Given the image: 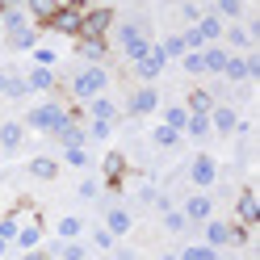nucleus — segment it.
<instances>
[{"instance_id": "nucleus-1", "label": "nucleus", "mask_w": 260, "mask_h": 260, "mask_svg": "<svg viewBox=\"0 0 260 260\" xmlns=\"http://www.w3.org/2000/svg\"><path fill=\"white\" fill-rule=\"evenodd\" d=\"M105 88H109L105 68H80L72 76V96H80V101H96V96H105Z\"/></svg>"}, {"instance_id": "nucleus-2", "label": "nucleus", "mask_w": 260, "mask_h": 260, "mask_svg": "<svg viewBox=\"0 0 260 260\" xmlns=\"http://www.w3.org/2000/svg\"><path fill=\"white\" fill-rule=\"evenodd\" d=\"M25 122L34 126V130H63V126L72 122V113L63 109L59 101H46V105H38V109H29V113H25Z\"/></svg>"}, {"instance_id": "nucleus-3", "label": "nucleus", "mask_w": 260, "mask_h": 260, "mask_svg": "<svg viewBox=\"0 0 260 260\" xmlns=\"http://www.w3.org/2000/svg\"><path fill=\"white\" fill-rule=\"evenodd\" d=\"M206 226V248H231V243H243V226H235V222H218V218H210V222H202Z\"/></svg>"}, {"instance_id": "nucleus-4", "label": "nucleus", "mask_w": 260, "mask_h": 260, "mask_svg": "<svg viewBox=\"0 0 260 260\" xmlns=\"http://www.w3.org/2000/svg\"><path fill=\"white\" fill-rule=\"evenodd\" d=\"M189 181H193V189H214V185H218V164H214V155H193Z\"/></svg>"}, {"instance_id": "nucleus-5", "label": "nucleus", "mask_w": 260, "mask_h": 260, "mask_svg": "<svg viewBox=\"0 0 260 260\" xmlns=\"http://www.w3.org/2000/svg\"><path fill=\"white\" fill-rule=\"evenodd\" d=\"M181 214H185V222H210L214 218V198H210V193H193Z\"/></svg>"}, {"instance_id": "nucleus-6", "label": "nucleus", "mask_w": 260, "mask_h": 260, "mask_svg": "<svg viewBox=\"0 0 260 260\" xmlns=\"http://www.w3.org/2000/svg\"><path fill=\"white\" fill-rule=\"evenodd\" d=\"M155 105H159V92H155V88H135V96L126 101V113L147 118V113H155Z\"/></svg>"}, {"instance_id": "nucleus-7", "label": "nucleus", "mask_w": 260, "mask_h": 260, "mask_svg": "<svg viewBox=\"0 0 260 260\" xmlns=\"http://www.w3.org/2000/svg\"><path fill=\"white\" fill-rule=\"evenodd\" d=\"M210 130H218V135H235V130H239V113L231 105H214V109H210Z\"/></svg>"}, {"instance_id": "nucleus-8", "label": "nucleus", "mask_w": 260, "mask_h": 260, "mask_svg": "<svg viewBox=\"0 0 260 260\" xmlns=\"http://www.w3.org/2000/svg\"><path fill=\"white\" fill-rule=\"evenodd\" d=\"M143 38H151L147 21H122L118 25V46H122V51H126V46H135V42H143Z\"/></svg>"}, {"instance_id": "nucleus-9", "label": "nucleus", "mask_w": 260, "mask_h": 260, "mask_svg": "<svg viewBox=\"0 0 260 260\" xmlns=\"http://www.w3.org/2000/svg\"><path fill=\"white\" fill-rule=\"evenodd\" d=\"M235 210H239V226H243V231L260 222V210H256V193H252V189L239 193V206H235Z\"/></svg>"}, {"instance_id": "nucleus-10", "label": "nucleus", "mask_w": 260, "mask_h": 260, "mask_svg": "<svg viewBox=\"0 0 260 260\" xmlns=\"http://www.w3.org/2000/svg\"><path fill=\"white\" fill-rule=\"evenodd\" d=\"M222 76L231 80V84H248V55H226V68H222Z\"/></svg>"}, {"instance_id": "nucleus-11", "label": "nucleus", "mask_w": 260, "mask_h": 260, "mask_svg": "<svg viewBox=\"0 0 260 260\" xmlns=\"http://www.w3.org/2000/svg\"><path fill=\"white\" fill-rule=\"evenodd\" d=\"M130 226H135V218H130V210H122V206H113L109 214H105V231L109 235H126Z\"/></svg>"}, {"instance_id": "nucleus-12", "label": "nucleus", "mask_w": 260, "mask_h": 260, "mask_svg": "<svg viewBox=\"0 0 260 260\" xmlns=\"http://www.w3.org/2000/svg\"><path fill=\"white\" fill-rule=\"evenodd\" d=\"M21 147V122H0V151L13 155Z\"/></svg>"}, {"instance_id": "nucleus-13", "label": "nucleus", "mask_w": 260, "mask_h": 260, "mask_svg": "<svg viewBox=\"0 0 260 260\" xmlns=\"http://www.w3.org/2000/svg\"><path fill=\"white\" fill-rule=\"evenodd\" d=\"M55 172H59L55 155H34L29 159V176H38V181H55Z\"/></svg>"}, {"instance_id": "nucleus-14", "label": "nucleus", "mask_w": 260, "mask_h": 260, "mask_svg": "<svg viewBox=\"0 0 260 260\" xmlns=\"http://www.w3.org/2000/svg\"><path fill=\"white\" fill-rule=\"evenodd\" d=\"M135 72H139L143 80H155L159 72H164V55H159V46H151V55H147V59H139V63H135Z\"/></svg>"}, {"instance_id": "nucleus-15", "label": "nucleus", "mask_w": 260, "mask_h": 260, "mask_svg": "<svg viewBox=\"0 0 260 260\" xmlns=\"http://www.w3.org/2000/svg\"><path fill=\"white\" fill-rule=\"evenodd\" d=\"M25 88H29V92H51V88H55V72H51V68H34V72L25 76Z\"/></svg>"}, {"instance_id": "nucleus-16", "label": "nucleus", "mask_w": 260, "mask_h": 260, "mask_svg": "<svg viewBox=\"0 0 260 260\" xmlns=\"http://www.w3.org/2000/svg\"><path fill=\"white\" fill-rule=\"evenodd\" d=\"M193 29H198V34H202V42H218L226 25H222V21L214 17V13H202V21H198V25H193Z\"/></svg>"}, {"instance_id": "nucleus-17", "label": "nucleus", "mask_w": 260, "mask_h": 260, "mask_svg": "<svg viewBox=\"0 0 260 260\" xmlns=\"http://www.w3.org/2000/svg\"><path fill=\"white\" fill-rule=\"evenodd\" d=\"M88 118L92 122H113L118 118V105H113L109 96H96V101H88Z\"/></svg>"}, {"instance_id": "nucleus-18", "label": "nucleus", "mask_w": 260, "mask_h": 260, "mask_svg": "<svg viewBox=\"0 0 260 260\" xmlns=\"http://www.w3.org/2000/svg\"><path fill=\"white\" fill-rule=\"evenodd\" d=\"M55 135H59V143H63V151H68V147H84V126H76V118L68 122V126H63V130H55Z\"/></svg>"}, {"instance_id": "nucleus-19", "label": "nucleus", "mask_w": 260, "mask_h": 260, "mask_svg": "<svg viewBox=\"0 0 260 260\" xmlns=\"http://www.w3.org/2000/svg\"><path fill=\"white\" fill-rule=\"evenodd\" d=\"M9 42H13V51H34V46H38V29L34 25H21V29L9 34Z\"/></svg>"}, {"instance_id": "nucleus-20", "label": "nucleus", "mask_w": 260, "mask_h": 260, "mask_svg": "<svg viewBox=\"0 0 260 260\" xmlns=\"http://www.w3.org/2000/svg\"><path fill=\"white\" fill-rule=\"evenodd\" d=\"M202 68L214 72V76H222V68H226V51H222V46H206V51H202Z\"/></svg>"}, {"instance_id": "nucleus-21", "label": "nucleus", "mask_w": 260, "mask_h": 260, "mask_svg": "<svg viewBox=\"0 0 260 260\" xmlns=\"http://www.w3.org/2000/svg\"><path fill=\"white\" fill-rule=\"evenodd\" d=\"M80 231H84V218H76V214H68V218H59V239H63V243H72V239H80Z\"/></svg>"}, {"instance_id": "nucleus-22", "label": "nucleus", "mask_w": 260, "mask_h": 260, "mask_svg": "<svg viewBox=\"0 0 260 260\" xmlns=\"http://www.w3.org/2000/svg\"><path fill=\"white\" fill-rule=\"evenodd\" d=\"M80 55L92 59V68H96V59H105V38H80Z\"/></svg>"}, {"instance_id": "nucleus-23", "label": "nucleus", "mask_w": 260, "mask_h": 260, "mask_svg": "<svg viewBox=\"0 0 260 260\" xmlns=\"http://www.w3.org/2000/svg\"><path fill=\"white\" fill-rule=\"evenodd\" d=\"M185 135H189V139H206V135H210V118H206V113H189Z\"/></svg>"}, {"instance_id": "nucleus-24", "label": "nucleus", "mask_w": 260, "mask_h": 260, "mask_svg": "<svg viewBox=\"0 0 260 260\" xmlns=\"http://www.w3.org/2000/svg\"><path fill=\"white\" fill-rule=\"evenodd\" d=\"M185 122H189V109H185V105H172V109L164 113V126L176 130V135H185Z\"/></svg>"}, {"instance_id": "nucleus-25", "label": "nucleus", "mask_w": 260, "mask_h": 260, "mask_svg": "<svg viewBox=\"0 0 260 260\" xmlns=\"http://www.w3.org/2000/svg\"><path fill=\"white\" fill-rule=\"evenodd\" d=\"M151 143H155V147H181V135H176V130H168L164 122H159V126L151 130Z\"/></svg>"}, {"instance_id": "nucleus-26", "label": "nucleus", "mask_w": 260, "mask_h": 260, "mask_svg": "<svg viewBox=\"0 0 260 260\" xmlns=\"http://www.w3.org/2000/svg\"><path fill=\"white\" fill-rule=\"evenodd\" d=\"M176 260H218V252L206 248V243H189L185 252H176Z\"/></svg>"}, {"instance_id": "nucleus-27", "label": "nucleus", "mask_w": 260, "mask_h": 260, "mask_svg": "<svg viewBox=\"0 0 260 260\" xmlns=\"http://www.w3.org/2000/svg\"><path fill=\"white\" fill-rule=\"evenodd\" d=\"M222 34H226V42H231V46H239V51L248 55V46H252V34H248V29H243V25H226Z\"/></svg>"}, {"instance_id": "nucleus-28", "label": "nucleus", "mask_w": 260, "mask_h": 260, "mask_svg": "<svg viewBox=\"0 0 260 260\" xmlns=\"http://www.w3.org/2000/svg\"><path fill=\"white\" fill-rule=\"evenodd\" d=\"M55 256H59V260H84V256H88V248H84L80 239H72V243H59Z\"/></svg>"}, {"instance_id": "nucleus-29", "label": "nucleus", "mask_w": 260, "mask_h": 260, "mask_svg": "<svg viewBox=\"0 0 260 260\" xmlns=\"http://www.w3.org/2000/svg\"><path fill=\"white\" fill-rule=\"evenodd\" d=\"M38 239H42V226H38V222H29V226H21V231H17V243H21L25 252H34Z\"/></svg>"}, {"instance_id": "nucleus-30", "label": "nucleus", "mask_w": 260, "mask_h": 260, "mask_svg": "<svg viewBox=\"0 0 260 260\" xmlns=\"http://www.w3.org/2000/svg\"><path fill=\"white\" fill-rule=\"evenodd\" d=\"M159 55H164V63H168V59H185L189 51H185V42H181V34H172V38H168L164 46H159Z\"/></svg>"}, {"instance_id": "nucleus-31", "label": "nucleus", "mask_w": 260, "mask_h": 260, "mask_svg": "<svg viewBox=\"0 0 260 260\" xmlns=\"http://www.w3.org/2000/svg\"><path fill=\"white\" fill-rule=\"evenodd\" d=\"M185 109H189V113H206V118H210V109H214V101H210V92H193Z\"/></svg>"}, {"instance_id": "nucleus-32", "label": "nucleus", "mask_w": 260, "mask_h": 260, "mask_svg": "<svg viewBox=\"0 0 260 260\" xmlns=\"http://www.w3.org/2000/svg\"><path fill=\"white\" fill-rule=\"evenodd\" d=\"M17 231H21V218H17V214L0 218V239H5V243H13V239H17Z\"/></svg>"}, {"instance_id": "nucleus-33", "label": "nucleus", "mask_w": 260, "mask_h": 260, "mask_svg": "<svg viewBox=\"0 0 260 260\" xmlns=\"http://www.w3.org/2000/svg\"><path fill=\"white\" fill-rule=\"evenodd\" d=\"M185 214H181V210H164V231H185Z\"/></svg>"}, {"instance_id": "nucleus-34", "label": "nucleus", "mask_w": 260, "mask_h": 260, "mask_svg": "<svg viewBox=\"0 0 260 260\" xmlns=\"http://www.w3.org/2000/svg\"><path fill=\"white\" fill-rule=\"evenodd\" d=\"M63 159H68L72 168H88V151H84V147H68V151H63Z\"/></svg>"}, {"instance_id": "nucleus-35", "label": "nucleus", "mask_w": 260, "mask_h": 260, "mask_svg": "<svg viewBox=\"0 0 260 260\" xmlns=\"http://www.w3.org/2000/svg\"><path fill=\"white\" fill-rule=\"evenodd\" d=\"M122 168H126V159H122L118 151H113V155L105 159V176H109V181H118V176H122Z\"/></svg>"}, {"instance_id": "nucleus-36", "label": "nucleus", "mask_w": 260, "mask_h": 260, "mask_svg": "<svg viewBox=\"0 0 260 260\" xmlns=\"http://www.w3.org/2000/svg\"><path fill=\"white\" fill-rule=\"evenodd\" d=\"M29 88H25V80L21 76H9V84H5V96H13V101H17V96H25Z\"/></svg>"}, {"instance_id": "nucleus-37", "label": "nucleus", "mask_w": 260, "mask_h": 260, "mask_svg": "<svg viewBox=\"0 0 260 260\" xmlns=\"http://www.w3.org/2000/svg\"><path fill=\"white\" fill-rule=\"evenodd\" d=\"M109 130H113V122H88L84 135H88V139H109Z\"/></svg>"}, {"instance_id": "nucleus-38", "label": "nucleus", "mask_w": 260, "mask_h": 260, "mask_svg": "<svg viewBox=\"0 0 260 260\" xmlns=\"http://www.w3.org/2000/svg\"><path fill=\"white\" fill-rule=\"evenodd\" d=\"M34 63H38V68H51V63H55V51H51V46H34Z\"/></svg>"}, {"instance_id": "nucleus-39", "label": "nucleus", "mask_w": 260, "mask_h": 260, "mask_svg": "<svg viewBox=\"0 0 260 260\" xmlns=\"http://www.w3.org/2000/svg\"><path fill=\"white\" fill-rule=\"evenodd\" d=\"M202 13H206V9H198V5H181V17L189 21V29H193V25L202 21Z\"/></svg>"}, {"instance_id": "nucleus-40", "label": "nucleus", "mask_w": 260, "mask_h": 260, "mask_svg": "<svg viewBox=\"0 0 260 260\" xmlns=\"http://www.w3.org/2000/svg\"><path fill=\"white\" fill-rule=\"evenodd\" d=\"M181 63H185V72H189V76H198V72H206V68H202V51H198V55L189 51V55H185Z\"/></svg>"}, {"instance_id": "nucleus-41", "label": "nucleus", "mask_w": 260, "mask_h": 260, "mask_svg": "<svg viewBox=\"0 0 260 260\" xmlns=\"http://www.w3.org/2000/svg\"><path fill=\"white\" fill-rule=\"evenodd\" d=\"M96 193H101V185H96V181H84V185H80V198H88V202H92Z\"/></svg>"}, {"instance_id": "nucleus-42", "label": "nucleus", "mask_w": 260, "mask_h": 260, "mask_svg": "<svg viewBox=\"0 0 260 260\" xmlns=\"http://www.w3.org/2000/svg\"><path fill=\"white\" fill-rule=\"evenodd\" d=\"M92 243L96 248H113V235L109 231H92Z\"/></svg>"}, {"instance_id": "nucleus-43", "label": "nucleus", "mask_w": 260, "mask_h": 260, "mask_svg": "<svg viewBox=\"0 0 260 260\" xmlns=\"http://www.w3.org/2000/svg\"><path fill=\"white\" fill-rule=\"evenodd\" d=\"M113 260H135V252H130V248H118V252H113Z\"/></svg>"}, {"instance_id": "nucleus-44", "label": "nucleus", "mask_w": 260, "mask_h": 260, "mask_svg": "<svg viewBox=\"0 0 260 260\" xmlns=\"http://www.w3.org/2000/svg\"><path fill=\"white\" fill-rule=\"evenodd\" d=\"M21 260H51V256H46V252H25Z\"/></svg>"}, {"instance_id": "nucleus-45", "label": "nucleus", "mask_w": 260, "mask_h": 260, "mask_svg": "<svg viewBox=\"0 0 260 260\" xmlns=\"http://www.w3.org/2000/svg\"><path fill=\"white\" fill-rule=\"evenodd\" d=\"M5 84H9V72H5V68H0V92H5Z\"/></svg>"}, {"instance_id": "nucleus-46", "label": "nucleus", "mask_w": 260, "mask_h": 260, "mask_svg": "<svg viewBox=\"0 0 260 260\" xmlns=\"http://www.w3.org/2000/svg\"><path fill=\"white\" fill-rule=\"evenodd\" d=\"M5 248H9V243H5V239H0V256H5Z\"/></svg>"}]
</instances>
